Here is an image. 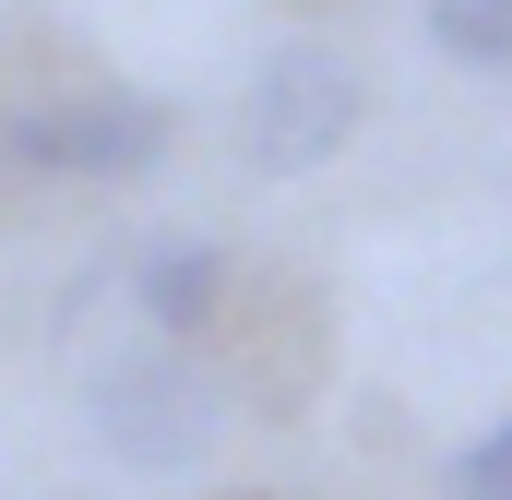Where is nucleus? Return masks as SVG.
Returning <instances> with one entry per match:
<instances>
[{"mask_svg": "<svg viewBox=\"0 0 512 500\" xmlns=\"http://www.w3.org/2000/svg\"><path fill=\"white\" fill-rule=\"evenodd\" d=\"M84 417H96V441L143 465V477H179V465H203L215 441H227V381L203 370L179 334H155V346H120L108 370L84 381Z\"/></svg>", "mask_w": 512, "mask_h": 500, "instance_id": "obj_1", "label": "nucleus"}, {"mask_svg": "<svg viewBox=\"0 0 512 500\" xmlns=\"http://www.w3.org/2000/svg\"><path fill=\"white\" fill-rule=\"evenodd\" d=\"M167 96L143 84H84V96H48V108H0V155L36 167V179H143L167 167Z\"/></svg>", "mask_w": 512, "mask_h": 500, "instance_id": "obj_2", "label": "nucleus"}, {"mask_svg": "<svg viewBox=\"0 0 512 500\" xmlns=\"http://www.w3.org/2000/svg\"><path fill=\"white\" fill-rule=\"evenodd\" d=\"M370 108V84H358V60H334V48H274L251 72V96H239V143H251L262 179H298V167H322V155H346V131Z\"/></svg>", "mask_w": 512, "mask_h": 500, "instance_id": "obj_3", "label": "nucleus"}, {"mask_svg": "<svg viewBox=\"0 0 512 500\" xmlns=\"http://www.w3.org/2000/svg\"><path fill=\"white\" fill-rule=\"evenodd\" d=\"M131 310H143L155 334L191 346V334L227 310V250H215V239H143V250H131Z\"/></svg>", "mask_w": 512, "mask_h": 500, "instance_id": "obj_4", "label": "nucleus"}, {"mask_svg": "<svg viewBox=\"0 0 512 500\" xmlns=\"http://www.w3.org/2000/svg\"><path fill=\"white\" fill-rule=\"evenodd\" d=\"M429 48L465 72H512V0H429Z\"/></svg>", "mask_w": 512, "mask_h": 500, "instance_id": "obj_5", "label": "nucleus"}, {"mask_svg": "<svg viewBox=\"0 0 512 500\" xmlns=\"http://www.w3.org/2000/svg\"><path fill=\"white\" fill-rule=\"evenodd\" d=\"M453 500H512V417L489 429V441L453 453Z\"/></svg>", "mask_w": 512, "mask_h": 500, "instance_id": "obj_6", "label": "nucleus"}]
</instances>
